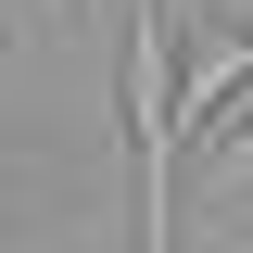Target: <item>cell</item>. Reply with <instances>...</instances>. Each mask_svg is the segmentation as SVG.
Here are the masks:
<instances>
[{"mask_svg": "<svg viewBox=\"0 0 253 253\" xmlns=\"http://www.w3.org/2000/svg\"><path fill=\"white\" fill-rule=\"evenodd\" d=\"M126 165H139V253H177V26H165V0H126Z\"/></svg>", "mask_w": 253, "mask_h": 253, "instance_id": "obj_1", "label": "cell"}]
</instances>
